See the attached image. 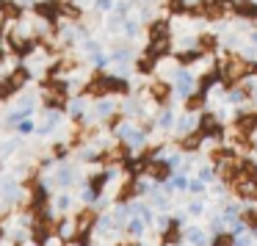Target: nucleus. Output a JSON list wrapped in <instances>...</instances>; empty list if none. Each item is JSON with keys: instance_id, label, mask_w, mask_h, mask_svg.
<instances>
[{"instance_id": "nucleus-9", "label": "nucleus", "mask_w": 257, "mask_h": 246, "mask_svg": "<svg viewBox=\"0 0 257 246\" xmlns=\"http://www.w3.org/2000/svg\"><path fill=\"white\" fill-rule=\"evenodd\" d=\"M122 34L127 36V39H136V36L141 34V25L136 23V20H124V25H122Z\"/></svg>"}, {"instance_id": "nucleus-12", "label": "nucleus", "mask_w": 257, "mask_h": 246, "mask_svg": "<svg viewBox=\"0 0 257 246\" xmlns=\"http://www.w3.org/2000/svg\"><path fill=\"white\" fill-rule=\"evenodd\" d=\"M39 246H64V240L58 238L56 232H53V235H47V238H42V240H39Z\"/></svg>"}, {"instance_id": "nucleus-3", "label": "nucleus", "mask_w": 257, "mask_h": 246, "mask_svg": "<svg viewBox=\"0 0 257 246\" xmlns=\"http://www.w3.org/2000/svg\"><path fill=\"white\" fill-rule=\"evenodd\" d=\"M56 235L61 240H69V238H75L78 235V227H75V218H64V221H58V229H56Z\"/></svg>"}, {"instance_id": "nucleus-10", "label": "nucleus", "mask_w": 257, "mask_h": 246, "mask_svg": "<svg viewBox=\"0 0 257 246\" xmlns=\"http://www.w3.org/2000/svg\"><path fill=\"white\" fill-rule=\"evenodd\" d=\"M202 133H205V136L216 133L218 136V125H216V119H213V116H202Z\"/></svg>"}, {"instance_id": "nucleus-2", "label": "nucleus", "mask_w": 257, "mask_h": 246, "mask_svg": "<svg viewBox=\"0 0 257 246\" xmlns=\"http://www.w3.org/2000/svg\"><path fill=\"white\" fill-rule=\"evenodd\" d=\"M53 207H56V213H69L75 207V196L69 194V191H61V194L56 196V202H53Z\"/></svg>"}, {"instance_id": "nucleus-7", "label": "nucleus", "mask_w": 257, "mask_h": 246, "mask_svg": "<svg viewBox=\"0 0 257 246\" xmlns=\"http://www.w3.org/2000/svg\"><path fill=\"white\" fill-rule=\"evenodd\" d=\"M127 232L133 235V238H141V235H144V218H139V216L127 218Z\"/></svg>"}, {"instance_id": "nucleus-8", "label": "nucleus", "mask_w": 257, "mask_h": 246, "mask_svg": "<svg viewBox=\"0 0 257 246\" xmlns=\"http://www.w3.org/2000/svg\"><path fill=\"white\" fill-rule=\"evenodd\" d=\"M113 6H116V0H94V3H91L94 14H111Z\"/></svg>"}, {"instance_id": "nucleus-5", "label": "nucleus", "mask_w": 257, "mask_h": 246, "mask_svg": "<svg viewBox=\"0 0 257 246\" xmlns=\"http://www.w3.org/2000/svg\"><path fill=\"white\" fill-rule=\"evenodd\" d=\"M158 39H169V25L166 23H152V28H150V42H158Z\"/></svg>"}, {"instance_id": "nucleus-11", "label": "nucleus", "mask_w": 257, "mask_h": 246, "mask_svg": "<svg viewBox=\"0 0 257 246\" xmlns=\"http://www.w3.org/2000/svg\"><path fill=\"white\" fill-rule=\"evenodd\" d=\"M254 125H257V116H240V119H238V128L243 130V133H249Z\"/></svg>"}, {"instance_id": "nucleus-4", "label": "nucleus", "mask_w": 257, "mask_h": 246, "mask_svg": "<svg viewBox=\"0 0 257 246\" xmlns=\"http://www.w3.org/2000/svg\"><path fill=\"white\" fill-rule=\"evenodd\" d=\"M14 133H17L20 139H23V136H28V139H34V136H36V116H31V119H23V122L17 125V130H14Z\"/></svg>"}, {"instance_id": "nucleus-14", "label": "nucleus", "mask_w": 257, "mask_h": 246, "mask_svg": "<svg viewBox=\"0 0 257 246\" xmlns=\"http://www.w3.org/2000/svg\"><path fill=\"white\" fill-rule=\"evenodd\" d=\"M213 246H232V240H229L227 235H218V238H216V243H213Z\"/></svg>"}, {"instance_id": "nucleus-13", "label": "nucleus", "mask_w": 257, "mask_h": 246, "mask_svg": "<svg viewBox=\"0 0 257 246\" xmlns=\"http://www.w3.org/2000/svg\"><path fill=\"white\" fill-rule=\"evenodd\" d=\"M196 144H199V133H196V136H188V139L183 141V147H188V150H191V147H196Z\"/></svg>"}, {"instance_id": "nucleus-1", "label": "nucleus", "mask_w": 257, "mask_h": 246, "mask_svg": "<svg viewBox=\"0 0 257 246\" xmlns=\"http://www.w3.org/2000/svg\"><path fill=\"white\" fill-rule=\"evenodd\" d=\"M23 150V139H3L0 141V161H12L14 155H17V152Z\"/></svg>"}, {"instance_id": "nucleus-6", "label": "nucleus", "mask_w": 257, "mask_h": 246, "mask_svg": "<svg viewBox=\"0 0 257 246\" xmlns=\"http://www.w3.org/2000/svg\"><path fill=\"white\" fill-rule=\"evenodd\" d=\"M224 9H227V0H207V3H205V14H207V17H218Z\"/></svg>"}]
</instances>
